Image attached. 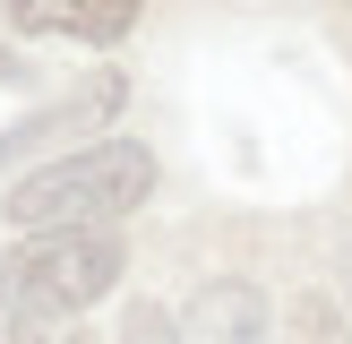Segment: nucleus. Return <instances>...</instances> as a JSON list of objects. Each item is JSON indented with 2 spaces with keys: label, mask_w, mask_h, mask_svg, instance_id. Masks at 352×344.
Instances as JSON below:
<instances>
[{
  "label": "nucleus",
  "mask_w": 352,
  "mask_h": 344,
  "mask_svg": "<svg viewBox=\"0 0 352 344\" xmlns=\"http://www.w3.org/2000/svg\"><path fill=\"white\" fill-rule=\"evenodd\" d=\"M120 275V233H34L0 258V344H69L52 336L60 319H78L86 301H103Z\"/></svg>",
  "instance_id": "nucleus-1"
},
{
  "label": "nucleus",
  "mask_w": 352,
  "mask_h": 344,
  "mask_svg": "<svg viewBox=\"0 0 352 344\" xmlns=\"http://www.w3.org/2000/svg\"><path fill=\"white\" fill-rule=\"evenodd\" d=\"M120 344H172V319H164V310H129Z\"/></svg>",
  "instance_id": "nucleus-6"
},
{
  "label": "nucleus",
  "mask_w": 352,
  "mask_h": 344,
  "mask_svg": "<svg viewBox=\"0 0 352 344\" xmlns=\"http://www.w3.org/2000/svg\"><path fill=\"white\" fill-rule=\"evenodd\" d=\"M172 344H267V292H258L250 275H223V284H206L198 301L181 310Z\"/></svg>",
  "instance_id": "nucleus-3"
},
{
  "label": "nucleus",
  "mask_w": 352,
  "mask_h": 344,
  "mask_svg": "<svg viewBox=\"0 0 352 344\" xmlns=\"http://www.w3.org/2000/svg\"><path fill=\"white\" fill-rule=\"evenodd\" d=\"M155 189V155L138 138H95V147L60 155V164H34L9 189V224L17 233H112L129 206H146Z\"/></svg>",
  "instance_id": "nucleus-2"
},
{
  "label": "nucleus",
  "mask_w": 352,
  "mask_h": 344,
  "mask_svg": "<svg viewBox=\"0 0 352 344\" xmlns=\"http://www.w3.org/2000/svg\"><path fill=\"white\" fill-rule=\"evenodd\" d=\"M138 9H17V34H69V43H120Z\"/></svg>",
  "instance_id": "nucleus-4"
},
{
  "label": "nucleus",
  "mask_w": 352,
  "mask_h": 344,
  "mask_svg": "<svg viewBox=\"0 0 352 344\" xmlns=\"http://www.w3.org/2000/svg\"><path fill=\"white\" fill-rule=\"evenodd\" d=\"M292 344H352L344 336V310L327 301V292H301V301H292Z\"/></svg>",
  "instance_id": "nucleus-5"
},
{
  "label": "nucleus",
  "mask_w": 352,
  "mask_h": 344,
  "mask_svg": "<svg viewBox=\"0 0 352 344\" xmlns=\"http://www.w3.org/2000/svg\"><path fill=\"white\" fill-rule=\"evenodd\" d=\"M0 78H17V61H9V52H0Z\"/></svg>",
  "instance_id": "nucleus-7"
}]
</instances>
